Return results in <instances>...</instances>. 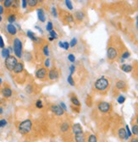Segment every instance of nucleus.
Wrapping results in <instances>:
<instances>
[{"instance_id": "2", "label": "nucleus", "mask_w": 138, "mask_h": 142, "mask_svg": "<svg viewBox=\"0 0 138 142\" xmlns=\"http://www.w3.org/2000/svg\"><path fill=\"white\" fill-rule=\"evenodd\" d=\"M109 85V82L105 77H101L98 79L94 84V86L98 90H105Z\"/></svg>"}, {"instance_id": "16", "label": "nucleus", "mask_w": 138, "mask_h": 142, "mask_svg": "<svg viewBox=\"0 0 138 142\" xmlns=\"http://www.w3.org/2000/svg\"><path fill=\"white\" fill-rule=\"evenodd\" d=\"M120 69H122V70L124 71V72H125V73H130V72L132 71L133 67L131 66V64H125H125L121 65Z\"/></svg>"}, {"instance_id": "48", "label": "nucleus", "mask_w": 138, "mask_h": 142, "mask_svg": "<svg viewBox=\"0 0 138 142\" xmlns=\"http://www.w3.org/2000/svg\"><path fill=\"white\" fill-rule=\"evenodd\" d=\"M21 3H22V8H23V9H26V7H27V1H26V0H23V1L21 2Z\"/></svg>"}, {"instance_id": "56", "label": "nucleus", "mask_w": 138, "mask_h": 142, "mask_svg": "<svg viewBox=\"0 0 138 142\" xmlns=\"http://www.w3.org/2000/svg\"><path fill=\"white\" fill-rule=\"evenodd\" d=\"M2 19H3V18H2V16H1V15H0V22L2 21Z\"/></svg>"}, {"instance_id": "38", "label": "nucleus", "mask_w": 138, "mask_h": 142, "mask_svg": "<svg viewBox=\"0 0 138 142\" xmlns=\"http://www.w3.org/2000/svg\"><path fill=\"white\" fill-rule=\"evenodd\" d=\"M125 131H126V135H127V136H128V138H130L131 135H132V133H131V131L130 130L128 125H125Z\"/></svg>"}, {"instance_id": "8", "label": "nucleus", "mask_w": 138, "mask_h": 142, "mask_svg": "<svg viewBox=\"0 0 138 142\" xmlns=\"http://www.w3.org/2000/svg\"><path fill=\"white\" fill-rule=\"evenodd\" d=\"M48 75V70H47L46 68H40L39 69H37L36 72V77L37 79H44L45 77Z\"/></svg>"}, {"instance_id": "43", "label": "nucleus", "mask_w": 138, "mask_h": 142, "mask_svg": "<svg viewBox=\"0 0 138 142\" xmlns=\"http://www.w3.org/2000/svg\"><path fill=\"white\" fill-rule=\"evenodd\" d=\"M73 20H74L73 16L70 15V14H68V16L66 17V21L69 22V23H70V22H73Z\"/></svg>"}, {"instance_id": "52", "label": "nucleus", "mask_w": 138, "mask_h": 142, "mask_svg": "<svg viewBox=\"0 0 138 142\" xmlns=\"http://www.w3.org/2000/svg\"><path fill=\"white\" fill-rule=\"evenodd\" d=\"M136 20H137V22H136V27L138 30V15L137 16V18H136Z\"/></svg>"}, {"instance_id": "13", "label": "nucleus", "mask_w": 138, "mask_h": 142, "mask_svg": "<svg viewBox=\"0 0 138 142\" xmlns=\"http://www.w3.org/2000/svg\"><path fill=\"white\" fill-rule=\"evenodd\" d=\"M36 13H37L38 20H40L41 22H45V20H46V17H45L44 10H43L42 9H38L37 10H36Z\"/></svg>"}, {"instance_id": "40", "label": "nucleus", "mask_w": 138, "mask_h": 142, "mask_svg": "<svg viewBox=\"0 0 138 142\" xmlns=\"http://www.w3.org/2000/svg\"><path fill=\"white\" fill-rule=\"evenodd\" d=\"M130 53L129 52H125L124 53L122 54V56H121V59H126V58H128V57H130Z\"/></svg>"}, {"instance_id": "47", "label": "nucleus", "mask_w": 138, "mask_h": 142, "mask_svg": "<svg viewBox=\"0 0 138 142\" xmlns=\"http://www.w3.org/2000/svg\"><path fill=\"white\" fill-rule=\"evenodd\" d=\"M26 91L27 93H32V85H28L26 87Z\"/></svg>"}, {"instance_id": "9", "label": "nucleus", "mask_w": 138, "mask_h": 142, "mask_svg": "<svg viewBox=\"0 0 138 142\" xmlns=\"http://www.w3.org/2000/svg\"><path fill=\"white\" fill-rule=\"evenodd\" d=\"M72 131H73V134L75 135L83 134V129H82V127L81 126L80 123H75L72 126Z\"/></svg>"}, {"instance_id": "41", "label": "nucleus", "mask_w": 138, "mask_h": 142, "mask_svg": "<svg viewBox=\"0 0 138 142\" xmlns=\"http://www.w3.org/2000/svg\"><path fill=\"white\" fill-rule=\"evenodd\" d=\"M7 125V121H6V119H1L0 120V128H3V127H4Z\"/></svg>"}, {"instance_id": "10", "label": "nucleus", "mask_w": 138, "mask_h": 142, "mask_svg": "<svg viewBox=\"0 0 138 142\" xmlns=\"http://www.w3.org/2000/svg\"><path fill=\"white\" fill-rule=\"evenodd\" d=\"M59 71L57 70L56 69H51V70H49L48 72V78L49 80H51V81H55V80H57L58 78H59Z\"/></svg>"}, {"instance_id": "42", "label": "nucleus", "mask_w": 138, "mask_h": 142, "mask_svg": "<svg viewBox=\"0 0 138 142\" xmlns=\"http://www.w3.org/2000/svg\"><path fill=\"white\" fill-rule=\"evenodd\" d=\"M69 47V42H63V49H65V50H68Z\"/></svg>"}, {"instance_id": "12", "label": "nucleus", "mask_w": 138, "mask_h": 142, "mask_svg": "<svg viewBox=\"0 0 138 142\" xmlns=\"http://www.w3.org/2000/svg\"><path fill=\"white\" fill-rule=\"evenodd\" d=\"M6 28H7V31L9 32L10 35H12V36H14V35L17 33V29H16V27L13 24L7 25V27Z\"/></svg>"}, {"instance_id": "4", "label": "nucleus", "mask_w": 138, "mask_h": 142, "mask_svg": "<svg viewBox=\"0 0 138 142\" xmlns=\"http://www.w3.org/2000/svg\"><path fill=\"white\" fill-rule=\"evenodd\" d=\"M4 63H5L6 69H7L8 70L13 71L14 69V68H15V66H16V64L18 63V60L14 56H11V55H10L9 57L5 58Z\"/></svg>"}, {"instance_id": "58", "label": "nucleus", "mask_w": 138, "mask_h": 142, "mask_svg": "<svg viewBox=\"0 0 138 142\" xmlns=\"http://www.w3.org/2000/svg\"><path fill=\"white\" fill-rule=\"evenodd\" d=\"M137 125H138V117H137Z\"/></svg>"}, {"instance_id": "17", "label": "nucleus", "mask_w": 138, "mask_h": 142, "mask_svg": "<svg viewBox=\"0 0 138 142\" xmlns=\"http://www.w3.org/2000/svg\"><path fill=\"white\" fill-rule=\"evenodd\" d=\"M115 86H116V88L118 90H123L125 88L126 84H125V82L123 81H118L116 82V84H115Z\"/></svg>"}, {"instance_id": "53", "label": "nucleus", "mask_w": 138, "mask_h": 142, "mask_svg": "<svg viewBox=\"0 0 138 142\" xmlns=\"http://www.w3.org/2000/svg\"><path fill=\"white\" fill-rule=\"evenodd\" d=\"M59 47H61V48H63V42H59Z\"/></svg>"}, {"instance_id": "44", "label": "nucleus", "mask_w": 138, "mask_h": 142, "mask_svg": "<svg viewBox=\"0 0 138 142\" xmlns=\"http://www.w3.org/2000/svg\"><path fill=\"white\" fill-rule=\"evenodd\" d=\"M52 14L54 16L55 18L58 17V12H57V9H56V8H55V7L52 8Z\"/></svg>"}, {"instance_id": "32", "label": "nucleus", "mask_w": 138, "mask_h": 142, "mask_svg": "<svg viewBox=\"0 0 138 142\" xmlns=\"http://www.w3.org/2000/svg\"><path fill=\"white\" fill-rule=\"evenodd\" d=\"M117 102H118V103L119 104H123L125 102V97L124 96H122V95H120V96L117 98Z\"/></svg>"}, {"instance_id": "25", "label": "nucleus", "mask_w": 138, "mask_h": 142, "mask_svg": "<svg viewBox=\"0 0 138 142\" xmlns=\"http://www.w3.org/2000/svg\"><path fill=\"white\" fill-rule=\"evenodd\" d=\"M42 52H43V54H44L46 57H48L49 56L50 53H49V48H48V44H45V46L43 47Z\"/></svg>"}, {"instance_id": "11", "label": "nucleus", "mask_w": 138, "mask_h": 142, "mask_svg": "<svg viewBox=\"0 0 138 142\" xmlns=\"http://www.w3.org/2000/svg\"><path fill=\"white\" fill-rule=\"evenodd\" d=\"M118 135H119V138L121 140H128L129 138L126 135V131H125V129L124 128H120L118 130Z\"/></svg>"}, {"instance_id": "29", "label": "nucleus", "mask_w": 138, "mask_h": 142, "mask_svg": "<svg viewBox=\"0 0 138 142\" xmlns=\"http://www.w3.org/2000/svg\"><path fill=\"white\" fill-rule=\"evenodd\" d=\"M131 133L135 135H138V125L134 124L132 126V129H131Z\"/></svg>"}, {"instance_id": "46", "label": "nucleus", "mask_w": 138, "mask_h": 142, "mask_svg": "<svg viewBox=\"0 0 138 142\" xmlns=\"http://www.w3.org/2000/svg\"><path fill=\"white\" fill-rule=\"evenodd\" d=\"M0 48H4V42H3V39L1 36H0Z\"/></svg>"}, {"instance_id": "28", "label": "nucleus", "mask_w": 138, "mask_h": 142, "mask_svg": "<svg viewBox=\"0 0 138 142\" xmlns=\"http://www.w3.org/2000/svg\"><path fill=\"white\" fill-rule=\"evenodd\" d=\"M88 142H98V138L95 135H90L88 137Z\"/></svg>"}, {"instance_id": "57", "label": "nucleus", "mask_w": 138, "mask_h": 142, "mask_svg": "<svg viewBox=\"0 0 138 142\" xmlns=\"http://www.w3.org/2000/svg\"><path fill=\"white\" fill-rule=\"evenodd\" d=\"M1 84H2V79L0 78V85H1Z\"/></svg>"}, {"instance_id": "20", "label": "nucleus", "mask_w": 138, "mask_h": 142, "mask_svg": "<svg viewBox=\"0 0 138 142\" xmlns=\"http://www.w3.org/2000/svg\"><path fill=\"white\" fill-rule=\"evenodd\" d=\"M26 34H27V36L31 39V40L34 41V42H38V38L35 36V35L32 31H31V30H27V33Z\"/></svg>"}, {"instance_id": "23", "label": "nucleus", "mask_w": 138, "mask_h": 142, "mask_svg": "<svg viewBox=\"0 0 138 142\" xmlns=\"http://www.w3.org/2000/svg\"><path fill=\"white\" fill-rule=\"evenodd\" d=\"M70 101H71L72 103L75 105V106H76V107H80V106H81V102H80L79 99H78L76 96H72V97L70 98Z\"/></svg>"}, {"instance_id": "5", "label": "nucleus", "mask_w": 138, "mask_h": 142, "mask_svg": "<svg viewBox=\"0 0 138 142\" xmlns=\"http://www.w3.org/2000/svg\"><path fill=\"white\" fill-rule=\"evenodd\" d=\"M98 110H99L101 113L106 114V113H108V111L110 110L111 105L110 103H108V102H101L98 105Z\"/></svg>"}, {"instance_id": "45", "label": "nucleus", "mask_w": 138, "mask_h": 142, "mask_svg": "<svg viewBox=\"0 0 138 142\" xmlns=\"http://www.w3.org/2000/svg\"><path fill=\"white\" fill-rule=\"evenodd\" d=\"M75 65H70L69 66V72H70V75H72L74 73H75Z\"/></svg>"}, {"instance_id": "50", "label": "nucleus", "mask_w": 138, "mask_h": 142, "mask_svg": "<svg viewBox=\"0 0 138 142\" xmlns=\"http://www.w3.org/2000/svg\"><path fill=\"white\" fill-rule=\"evenodd\" d=\"M3 12H4V9H3V6L0 4V15H1V14H3Z\"/></svg>"}, {"instance_id": "51", "label": "nucleus", "mask_w": 138, "mask_h": 142, "mask_svg": "<svg viewBox=\"0 0 138 142\" xmlns=\"http://www.w3.org/2000/svg\"><path fill=\"white\" fill-rule=\"evenodd\" d=\"M131 142H138V138H133V139H131Z\"/></svg>"}, {"instance_id": "34", "label": "nucleus", "mask_w": 138, "mask_h": 142, "mask_svg": "<svg viewBox=\"0 0 138 142\" xmlns=\"http://www.w3.org/2000/svg\"><path fill=\"white\" fill-rule=\"evenodd\" d=\"M69 47H74L75 46L76 44H77V39L75 38V37H74V38H72V40L70 41V42H69Z\"/></svg>"}, {"instance_id": "35", "label": "nucleus", "mask_w": 138, "mask_h": 142, "mask_svg": "<svg viewBox=\"0 0 138 142\" xmlns=\"http://www.w3.org/2000/svg\"><path fill=\"white\" fill-rule=\"evenodd\" d=\"M68 59H69V62H71V63H74V62L75 61V57L74 54H72V53H70V54L68 55Z\"/></svg>"}, {"instance_id": "15", "label": "nucleus", "mask_w": 138, "mask_h": 142, "mask_svg": "<svg viewBox=\"0 0 138 142\" xmlns=\"http://www.w3.org/2000/svg\"><path fill=\"white\" fill-rule=\"evenodd\" d=\"M23 70H24V64L22 63H18L13 71L14 74H20L21 72H23Z\"/></svg>"}, {"instance_id": "3", "label": "nucleus", "mask_w": 138, "mask_h": 142, "mask_svg": "<svg viewBox=\"0 0 138 142\" xmlns=\"http://www.w3.org/2000/svg\"><path fill=\"white\" fill-rule=\"evenodd\" d=\"M13 50L17 57H22V42L19 38H14L13 42Z\"/></svg>"}, {"instance_id": "22", "label": "nucleus", "mask_w": 138, "mask_h": 142, "mask_svg": "<svg viewBox=\"0 0 138 142\" xmlns=\"http://www.w3.org/2000/svg\"><path fill=\"white\" fill-rule=\"evenodd\" d=\"M10 56V52L9 50V48H3L2 50V57H4V58H7Z\"/></svg>"}, {"instance_id": "27", "label": "nucleus", "mask_w": 138, "mask_h": 142, "mask_svg": "<svg viewBox=\"0 0 138 142\" xmlns=\"http://www.w3.org/2000/svg\"><path fill=\"white\" fill-rule=\"evenodd\" d=\"M16 20V15L15 14H10L8 17V21L9 22V24H12Z\"/></svg>"}, {"instance_id": "18", "label": "nucleus", "mask_w": 138, "mask_h": 142, "mask_svg": "<svg viewBox=\"0 0 138 142\" xmlns=\"http://www.w3.org/2000/svg\"><path fill=\"white\" fill-rule=\"evenodd\" d=\"M75 18L77 20H79V21H81L85 18V14L81 11H76L75 13Z\"/></svg>"}, {"instance_id": "1", "label": "nucleus", "mask_w": 138, "mask_h": 142, "mask_svg": "<svg viewBox=\"0 0 138 142\" xmlns=\"http://www.w3.org/2000/svg\"><path fill=\"white\" fill-rule=\"evenodd\" d=\"M32 122L31 119H26L22 121L18 126V130L21 135H26L32 130Z\"/></svg>"}, {"instance_id": "30", "label": "nucleus", "mask_w": 138, "mask_h": 142, "mask_svg": "<svg viewBox=\"0 0 138 142\" xmlns=\"http://www.w3.org/2000/svg\"><path fill=\"white\" fill-rule=\"evenodd\" d=\"M67 81H68V83H69L71 86H75V81H74V80H73V78H72L71 75H69V76H68Z\"/></svg>"}, {"instance_id": "19", "label": "nucleus", "mask_w": 138, "mask_h": 142, "mask_svg": "<svg viewBox=\"0 0 138 142\" xmlns=\"http://www.w3.org/2000/svg\"><path fill=\"white\" fill-rule=\"evenodd\" d=\"M75 142H86V138H85L84 134L75 135Z\"/></svg>"}, {"instance_id": "6", "label": "nucleus", "mask_w": 138, "mask_h": 142, "mask_svg": "<svg viewBox=\"0 0 138 142\" xmlns=\"http://www.w3.org/2000/svg\"><path fill=\"white\" fill-rule=\"evenodd\" d=\"M51 111L57 116H62L65 114V111L63 110L62 108H61L59 105H52L51 106Z\"/></svg>"}, {"instance_id": "7", "label": "nucleus", "mask_w": 138, "mask_h": 142, "mask_svg": "<svg viewBox=\"0 0 138 142\" xmlns=\"http://www.w3.org/2000/svg\"><path fill=\"white\" fill-rule=\"evenodd\" d=\"M118 55V52L117 50L113 47H110L108 48V51H107V56H108V58L110 59V60H114L115 57Z\"/></svg>"}, {"instance_id": "33", "label": "nucleus", "mask_w": 138, "mask_h": 142, "mask_svg": "<svg viewBox=\"0 0 138 142\" xmlns=\"http://www.w3.org/2000/svg\"><path fill=\"white\" fill-rule=\"evenodd\" d=\"M53 23L51 21L48 22V25H47L46 26V30H48V31L50 32L51 30H53Z\"/></svg>"}, {"instance_id": "54", "label": "nucleus", "mask_w": 138, "mask_h": 142, "mask_svg": "<svg viewBox=\"0 0 138 142\" xmlns=\"http://www.w3.org/2000/svg\"><path fill=\"white\" fill-rule=\"evenodd\" d=\"M3 109L2 107H0V114H3Z\"/></svg>"}, {"instance_id": "36", "label": "nucleus", "mask_w": 138, "mask_h": 142, "mask_svg": "<svg viewBox=\"0 0 138 142\" xmlns=\"http://www.w3.org/2000/svg\"><path fill=\"white\" fill-rule=\"evenodd\" d=\"M36 107L37 108H39V109L42 108L43 104H42V100H37V101H36Z\"/></svg>"}, {"instance_id": "55", "label": "nucleus", "mask_w": 138, "mask_h": 142, "mask_svg": "<svg viewBox=\"0 0 138 142\" xmlns=\"http://www.w3.org/2000/svg\"><path fill=\"white\" fill-rule=\"evenodd\" d=\"M48 40L50 41V42H53V41L54 40V39H53V37H51V36H49V37H48Z\"/></svg>"}, {"instance_id": "24", "label": "nucleus", "mask_w": 138, "mask_h": 142, "mask_svg": "<svg viewBox=\"0 0 138 142\" xmlns=\"http://www.w3.org/2000/svg\"><path fill=\"white\" fill-rule=\"evenodd\" d=\"M13 3L14 1H12V0H5V1H3V7L5 8H10L11 6H13Z\"/></svg>"}, {"instance_id": "14", "label": "nucleus", "mask_w": 138, "mask_h": 142, "mask_svg": "<svg viewBox=\"0 0 138 142\" xmlns=\"http://www.w3.org/2000/svg\"><path fill=\"white\" fill-rule=\"evenodd\" d=\"M2 94H3V96H4L6 98H9L10 96H12V94H13V91H12V90L10 89L9 87H5L3 88V90H2Z\"/></svg>"}, {"instance_id": "26", "label": "nucleus", "mask_w": 138, "mask_h": 142, "mask_svg": "<svg viewBox=\"0 0 138 142\" xmlns=\"http://www.w3.org/2000/svg\"><path fill=\"white\" fill-rule=\"evenodd\" d=\"M38 3L37 0H29L27 1V4L30 6V7H36Z\"/></svg>"}, {"instance_id": "39", "label": "nucleus", "mask_w": 138, "mask_h": 142, "mask_svg": "<svg viewBox=\"0 0 138 142\" xmlns=\"http://www.w3.org/2000/svg\"><path fill=\"white\" fill-rule=\"evenodd\" d=\"M50 58L48 57V58H46V60L44 61V65H45V68H49L50 67Z\"/></svg>"}, {"instance_id": "49", "label": "nucleus", "mask_w": 138, "mask_h": 142, "mask_svg": "<svg viewBox=\"0 0 138 142\" xmlns=\"http://www.w3.org/2000/svg\"><path fill=\"white\" fill-rule=\"evenodd\" d=\"M59 106H60L61 107V108H62V109H63V110L64 111H66L67 110V107H66V105H65V102H61V103H60V105H59Z\"/></svg>"}, {"instance_id": "21", "label": "nucleus", "mask_w": 138, "mask_h": 142, "mask_svg": "<svg viewBox=\"0 0 138 142\" xmlns=\"http://www.w3.org/2000/svg\"><path fill=\"white\" fill-rule=\"evenodd\" d=\"M69 123H63L62 124H61V126H60L61 131L64 132V133L67 132V131L69 130Z\"/></svg>"}, {"instance_id": "37", "label": "nucleus", "mask_w": 138, "mask_h": 142, "mask_svg": "<svg viewBox=\"0 0 138 142\" xmlns=\"http://www.w3.org/2000/svg\"><path fill=\"white\" fill-rule=\"evenodd\" d=\"M49 34H50V36L51 37H53V39H57L58 38V34L56 33V31L55 30H51L50 32H49Z\"/></svg>"}, {"instance_id": "31", "label": "nucleus", "mask_w": 138, "mask_h": 142, "mask_svg": "<svg viewBox=\"0 0 138 142\" xmlns=\"http://www.w3.org/2000/svg\"><path fill=\"white\" fill-rule=\"evenodd\" d=\"M65 5H66V7L68 8V9H69V10L73 9V5H72V3L69 1V0H65Z\"/></svg>"}]
</instances>
